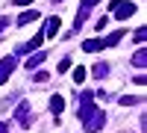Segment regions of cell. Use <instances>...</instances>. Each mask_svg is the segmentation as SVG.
<instances>
[{"mask_svg":"<svg viewBox=\"0 0 147 133\" xmlns=\"http://www.w3.org/2000/svg\"><path fill=\"white\" fill-rule=\"evenodd\" d=\"M32 18H35V12H27V15H21V18H18V24H30Z\"/></svg>","mask_w":147,"mask_h":133,"instance_id":"3957f363","label":"cell"},{"mask_svg":"<svg viewBox=\"0 0 147 133\" xmlns=\"http://www.w3.org/2000/svg\"><path fill=\"white\" fill-rule=\"evenodd\" d=\"M74 80L82 83V80H85V68H77V71H74Z\"/></svg>","mask_w":147,"mask_h":133,"instance_id":"7a4b0ae2","label":"cell"},{"mask_svg":"<svg viewBox=\"0 0 147 133\" xmlns=\"http://www.w3.org/2000/svg\"><path fill=\"white\" fill-rule=\"evenodd\" d=\"M82 3H85V6H88V3H97V0H82Z\"/></svg>","mask_w":147,"mask_h":133,"instance_id":"5b68a950","label":"cell"},{"mask_svg":"<svg viewBox=\"0 0 147 133\" xmlns=\"http://www.w3.org/2000/svg\"><path fill=\"white\" fill-rule=\"evenodd\" d=\"M0 133H6V127H3V124H0Z\"/></svg>","mask_w":147,"mask_h":133,"instance_id":"8992f818","label":"cell"},{"mask_svg":"<svg viewBox=\"0 0 147 133\" xmlns=\"http://www.w3.org/2000/svg\"><path fill=\"white\" fill-rule=\"evenodd\" d=\"M62 106H65V101L59 98V95H53V98H50V110L53 113H62Z\"/></svg>","mask_w":147,"mask_h":133,"instance_id":"6da1fadb","label":"cell"},{"mask_svg":"<svg viewBox=\"0 0 147 133\" xmlns=\"http://www.w3.org/2000/svg\"><path fill=\"white\" fill-rule=\"evenodd\" d=\"M132 62H136V65H144V50H138V53H136V59H132Z\"/></svg>","mask_w":147,"mask_h":133,"instance_id":"277c9868","label":"cell"}]
</instances>
